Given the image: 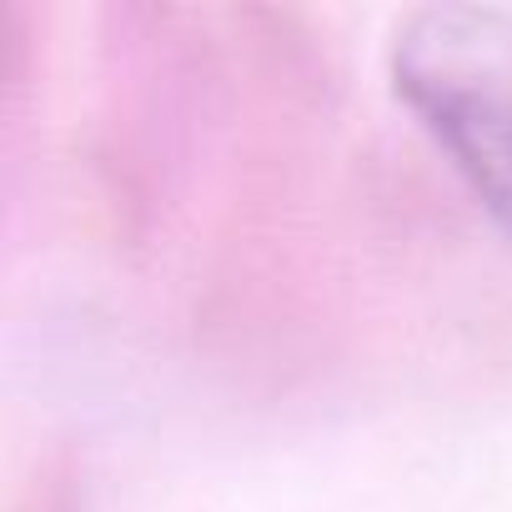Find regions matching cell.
<instances>
[{
	"instance_id": "7a4b0ae2",
	"label": "cell",
	"mask_w": 512,
	"mask_h": 512,
	"mask_svg": "<svg viewBox=\"0 0 512 512\" xmlns=\"http://www.w3.org/2000/svg\"><path fill=\"white\" fill-rule=\"evenodd\" d=\"M71 482H76V467L66 457H51L46 467H36V482H31L21 512H76Z\"/></svg>"
},
{
	"instance_id": "6da1fadb",
	"label": "cell",
	"mask_w": 512,
	"mask_h": 512,
	"mask_svg": "<svg viewBox=\"0 0 512 512\" xmlns=\"http://www.w3.org/2000/svg\"><path fill=\"white\" fill-rule=\"evenodd\" d=\"M387 81L472 201L512 236V6L437 0L392 26Z\"/></svg>"
}]
</instances>
